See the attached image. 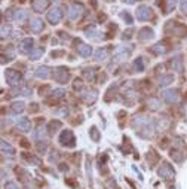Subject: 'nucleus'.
<instances>
[{
	"instance_id": "obj_12",
	"label": "nucleus",
	"mask_w": 187,
	"mask_h": 189,
	"mask_svg": "<svg viewBox=\"0 0 187 189\" xmlns=\"http://www.w3.org/2000/svg\"><path fill=\"white\" fill-rule=\"evenodd\" d=\"M45 27V23L40 19V18H33L31 21H30V30L33 31V33H40L42 30Z\"/></svg>"
},
{
	"instance_id": "obj_23",
	"label": "nucleus",
	"mask_w": 187,
	"mask_h": 189,
	"mask_svg": "<svg viewBox=\"0 0 187 189\" xmlns=\"http://www.w3.org/2000/svg\"><path fill=\"white\" fill-rule=\"evenodd\" d=\"M43 54H45V49H43V48H34L29 55H30V60H31V61H36V60H39Z\"/></svg>"
},
{
	"instance_id": "obj_31",
	"label": "nucleus",
	"mask_w": 187,
	"mask_h": 189,
	"mask_svg": "<svg viewBox=\"0 0 187 189\" xmlns=\"http://www.w3.org/2000/svg\"><path fill=\"white\" fill-rule=\"evenodd\" d=\"M147 104L152 110H159L160 109V100H158V98H150Z\"/></svg>"
},
{
	"instance_id": "obj_39",
	"label": "nucleus",
	"mask_w": 187,
	"mask_h": 189,
	"mask_svg": "<svg viewBox=\"0 0 187 189\" xmlns=\"http://www.w3.org/2000/svg\"><path fill=\"white\" fill-rule=\"evenodd\" d=\"M120 15H122L123 19H126V23H128V24H132V18H131V15L128 14V12H122Z\"/></svg>"
},
{
	"instance_id": "obj_8",
	"label": "nucleus",
	"mask_w": 187,
	"mask_h": 189,
	"mask_svg": "<svg viewBox=\"0 0 187 189\" xmlns=\"http://www.w3.org/2000/svg\"><path fill=\"white\" fill-rule=\"evenodd\" d=\"M49 3H51V0H33L31 8H33L34 12H43L48 9Z\"/></svg>"
},
{
	"instance_id": "obj_32",
	"label": "nucleus",
	"mask_w": 187,
	"mask_h": 189,
	"mask_svg": "<svg viewBox=\"0 0 187 189\" xmlns=\"http://www.w3.org/2000/svg\"><path fill=\"white\" fill-rule=\"evenodd\" d=\"M134 69L138 72V73H141L143 70H144V63H143V58L138 57L135 60V63H134Z\"/></svg>"
},
{
	"instance_id": "obj_20",
	"label": "nucleus",
	"mask_w": 187,
	"mask_h": 189,
	"mask_svg": "<svg viewBox=\"0 0 187 189\" xmlns=\"http://www.w3.org/2000/svg\"><path fill=\"white\" fill-rule=\"evenodd\" d=\"M153 125L152 124H148V125H146V127H143L141 130L138 131V134L141 136V137H144V138H148V137H152L153 136Z\"/></svg>"
},
{
	"instance_id": "obj_28",
	"label": "nucleus",
	"mask_w": 187,
	"mask_h": 189,
	"mask_svg": "<svg viewBox=\"0 0 187 189\" xmlns=\"http://www.w3.org/2000/svg\"><path fill=\"white\" fill-rule=\"evenodd\" d=\"M12 112H15V113H23L24 110H25V104L23 101H15V103H12Z\"/></svg>"
},
{
	"instance_id": "obj_45",
	"label": "nucleus",
	"mask_w": 187,
	"mask_h": 189,
	"mask_svg": "<svg viewBox=\"0 0 187 189\" xmlns=\"http://www.w3.org/2000/svg\"><path fill=\"white\" fill-rule=\"evenodd\" d=\"M60 170H61V171H67L68 167L65 165V164H61V165H60Z\"/></svg>"
},
{
	"instance_id": "obj_6",
	"label": "nucleus",
	"mask_w": 187,
	"mask_h": 189,
	"mask_svg": "<svg viewBox=\"0 0 187 189\" xmlns=\"http://www.w3.org/2000/svg\"><path fill=\"white\" fill-rule=\"evenodd\" d=\"M153 17V11L148 8V6H140L138 9H137V18L140 19V21H147L150 18Z\"/></svg>"
},
{
	"instance_id": "obj_18",
	"label": "nucleus",
	"mask_w": 187,
	"mask_h": 189,
	"mask_svg": "<svg viewBox=\"0 0 187 189\" xmlns=\"http://www.w3.org/2000/svg\"><path fill=\"white\" fill-rule=\"evenodd\" d=\"M171 67H172L174 72H178V73H183V72H184V64H183V60L180 57H177L175 60H172Z\"/></svg>"
},
{
	"instance_id": "obj_34",
	"label": "nucleus",
	"mask_w": 187,
	"mask_h": 189,
	"mask_svg": "<svg viewBox=\"0 0 187 189\" xmlns=\"http://www.w3.org/2000/svg\"><path fill=\"white\" fill-rule=\"evenodd\" d=\"M64 95H65V89L64 88H57V89L52 91V97H55V98H61Z\"/></svg>"
},
{
	"instance_id": "obj_26",
	"label": "nucleus",
	"mask_w": 187,
	"mask_h": 189,
	"mask_svg": "<svg viewBox=\"0 0 187 189\" xmlns=\"http://www.w3.org/2000/svg\"><path fill=\"white\" fill-rule=\"evenodd\" d=\"M27 17H29V12L24 11V9H18V11L13 12V19L15 21H24Z\"/></svg>"
},
{
	"instance_id": "obj_24",
	"label": "nucleus",
	"mask_w": 187,
	"mask_h": 189,
	"mask_svg": "<svg viewBox=\"0 0 187 189\" xmlns=\"http://www.w3.org/2000/svg\"><path fill=\"white\" fill-rule=\"evenodd\" d=\"M166 46L164 45V43H156V45L152 46V52L153 54H156V55H164V54H166Z\"/></svg>"
},
{
	"instance_id": "obj_35",
	"label": "nucleus",
	"mask_w": 187,
	"mask_h": 189,
	"mask_svg": "<svg viewBox=\"0 0 187 189\" xmlns=\"http://www.w3.org/2000/svg\"><path fill=\"white\" fill-rule=\"evenodd\" d=\"M9 33H11V29H9L8 25H2V29H0V36H2V39L8 37Z\"/></svg>"
},
{
	"instance_id": "obj_7",
	"label": "nucleus",
	"mask_w": 187,
	"mask_h": 189,
	"mask_svg": "<svg viewBox=\"0 0 187 189\" xmlns=\"http://www.w3.org/2000/svg\"><path fill=\"white\" fill-rule=\"evenodd\" d=\"M46 18H48V21H49V23H51L52 25L58 24L60 21H61V18H62V12H61V9H58V8H54V9H51V11L48 12Z\"/></svg>"
},
{
	"instance_id": "obj_46",
	"label": "nucleus",
	"mask_w": 187,
	"mask_h": 189,
	"mask_svg": "<svg viewBox=\"0 0 187 189\" xmlns=\"http://www.w3.org/2000/svg\"><path fill=\"white\" fill-rule=\"evenodd\" d=\"M62 54H64V52H52V57H57V55H62Z\"/></svg>"
},
{
	"instance_id": "obj_11",
	"label": "nucleus",
	"mask_w": 187,
	"mask_h": 189,
	"mask_svg": "<svg viewBox=\"0 0 187 189\" xmlns=\"http://www.w3.org/2000/svg\"><path fill=\"white\" fill-rule=\"evenodd\" d=\"M31 46H33V39H31V37H25V39L19 43V52H21V54H30V52L33 51Z\"/></svg>"
},
{
	"instance_id": "obj_5",
	"label": "nucleus",
	"mask_w": 187,
	"mask_h": 189,
	"mask_svg": "<svg viewBox=\"0 0 187 189\" xmlns=\"http://www.w3.org/2000/svg\"><path fill=\"white\" fill-rule=\"evenodd\" d=\"M54 79L57 80L58 84H65L70 79V73L65 67H57L54 70Z\"/></svg>"
},
{
	"instance_id": "obj_25",
	"label": "nucleus",
	"mask_w": 187,
	"mask_h": 189,
	"mask_svg": "<svg viewBox=\"0 0 187 189\" xmlns=\"http://www.w3.org/2000/svg\"><path fill=\"white\" fill-rule=\"evenodd\" d=\"M83 76H85L86 80H89V82H95V79H96L95 69H85V70H83Z\"/></svg>"
},
{
	"instance_id": "obj_41",
	"label": "nucleus",
	"mask_w": 187,
	"mask_h": 189,
	"mask_svg": "<svg viewBox=\"0 0 187 189\" xmlns=\"http://www.w3.org/2000/svg\"><path fill=\"white\" fill-rule=\"evenodd\" d=\"M132 33H134V30H132V29L126 30V31L123 33V36H122V37H123V39H131V37H132V36H131Z\"/></svg>"
},
{
	"instance_id": "obj_10",
	"label": "nucleus",
	"mask_w": 187,
	"mask_h": 189,
	"mask_svg": "<svg viewBox=\"0 0 187 189\" xmlns=\"http://www.w3.org/2000/svg\"><path fill=\"white\" fill-rule=\"evenodd\" d=\"M148 124H152V122H150V118H146V116H135L134 121H132V127H134V128H138V130H141L143 127L148 125Z\"/></svg>"
},
{
	"instance_id": "obj_30",
	"label": "nucleus",
	"mask_w": 187,
	"mask_h": 189,
	"mask_svg": "<svg viewBox=\"0 0 187 189\" xmlns=\"http://www.w3.org/2000/svg\"><path fill=\"white\" fill-rule=\"evenodd\" d=\"M177 6V0H166V5H165V12L164 14H169L175 9Z\"/></svg>"
},
{
	"instance_id": "obj_37",
	"label": "nucleus",
	"mask_w": 187,
	"mask_h": 189,
	"mask_svg": "<svg viewBox=\"0 0 187 189\" xmlns=\"http://www.w3.org/2000/svg\"><path fill=\"white\" fill-rule=\"evenodd\" d=\"M5 189H19V188H18V185L15 182H6Z\"/></svg>"
},
{
	"instance_id": "obj_47",
	"label": "nucleus",
	"mask_w": 187,
	"mask_h": 189,
	"mask_svg": "<svg viewBox=\"0 0 187 189\" xmlns=\"http://www.w3.org/2000/svg\"><path fill=\"white\" fill-rule=\"evenodd\" d=\"M108 2H112V0H108Z\"/></svg>"
},
{
	"instance_id": "obj_40",
	"label": "nucleus",
	"mask_w": 187,
	"mask_h": 189,
	"mask_svg": "<svg viewBox=\"0 0 187 189\" xmlns=\"http://www.w3.org/2000/svg\"><path fill=\"white\" fill-rule=\"evenodd\" d=\"M171 155H174V159L177 161V162H180V161L183 159V156H180V152H177V150H172V152H171Z\"/></svg>"
},
{
	"instance_id": "obj_9",
	"label": "nucleus",
	"mask_w": 187,
	"mask_h": 189,
	"mask_svg": "<svg viewBox=\"0 0 187 189\" xmlns=\"http://www.w3.org/2000/svg\"><path fill=\"white\" fill-rule=\"evenodd\" d=\"M162 95H164L165 101L169 104H174L178 101V91H177V89H168V91H165Z\"/></svg>"
},
{
	"instance_id": "obj_27",
	"label": "nucleus",
	"mask_w": 187,
	"mask_h": 189,
	"mask_svg": "<svg viewBox=\"0 0 187 189\" xmlns=\"http://www.w3.org/2000/svg\"><path fill=\"white\" fill-rule=\"evenodd\" d=\"M172 82H174V76L172 75H162L160 79H159V85L166 86V85H169V84H172Z\"/></svg>"
},
{
	"instance_id": "obj_44",
	"label": "nucleus",
	"mask_w": 187,
	"mask_h": 189,
	"mask_svg": "<svg viewBox=\"0 0 187 189\" xmlns=\"http://www.w3.org/2000/svg\"><path fill=\"white\" fill-rule=\"evenodd\" d=\"M31 109H30V112H37V109H39V104L37 103H31V106H30Z\"/></svg>"
},
{
	"instance_id": "obj_2",
	"label": "nucleus",
	"mask_w": 187,
	"mask_h": 189,
	"mask_svg": "<svg viewBox=\"0 0 187 189\" xmlns=\"http://www.w3.org/2000/svg\"><path fill=\"white\" fill-rule=\"evenodd\" d=\"M158 173H159V176L164 179V180H171V179L174 177V174H175V173H174V168H172L171 164H169V162H166V161L162 162V167L159 168Z\"/></svg>"
},
{
	"instance_id": "obj_36",
	"label": "nucleus",
	"mask_w": 187,
	"mask_h": 189,
	"mask_svg": "<svg viewBox=\"0 0 187 189\" xmlns=\"http://www.w3.org/2000/svg\"><path fill=\"white\" fill-rule=\"evenodd\" d=\"M36 137H37V140H40V138H45V137H46V132H45V128H43V127H39V128H37Z\"/></svg>"
},
{
	"instance_id": "obj_17",
	"label": "nucleus",
	"mask_w": 187,
	"mask_h": 189,
	"mask_svg": "<svg viewBox=\"0 0 187 189\" xmlns=\"http://www.w3.org/2000/svg\"><path fill=\"white\" fill-rule=\"evenodd\" d=\"M0 149H2V152H3V154L9 155V156L15 155V148H13V146H11V144L8 143V142H5V140H2V142H0Z\"/></svg>"
},
{
	"instance_id": "obj_38",
	"label": "nucleus",
	"mask_w": 187,
	"mask_h": 189,
	"mask_svg": "<svg viewBox=\"0 0 187 189\" xmlns=\"http://www.w3.org/2000/svg\"><path fill=\"white\" fill-rule=\"evenodd\" d=\"M180 9H181L183 14L187 15V0H181V2H180Z\"/></svg>"
},
{
	"instance_id": "obj_22",
	"label": "nucleus",
	"mask_w": 187,
	"mask_h": 189,
	"mask_svg": "<svg viewBox=\"0 0 187 189\" xmlns=\"http://www.w3.org/2000/svg\"><path fill=\"white\" fill-rule=\"evenodd\" d=\"M129 54H131V48H128L126 51L125 49H117V52L114 54V58L117 61H123V60H126V58L129 57Z\"/></svg>"
},
{
	"instance_id": "obj_15",
	"label": "nucleus",
	"mask_w": 187,
	"mask_h": 189,
	"mask_svg": "<svg viewBox=\"0 0 187 189\" xmlns=\"http://www.w3.org/2000/svg\"><path fill=\"white\" fill-rule=\"evenodd\" d=\"M77 52H79V55L82 57H91L92 55V46L91 45H86V43H79V48H77Z\"/></svg>"
},
{
	"instance_id": "obj_21",
	"label": "nucleus",
	"mask_w": 187,
	"mask_h": 189,
	"mask_svg": "<svg viewBox=\"0 0 187 189\" xmlns=\"http://www.w3.org/2000/svg\"><path fill=\"white\" fill-rule=\"evenodd\" d=\"M108 58V49H106V48H100L98 51L95 52V60L96 61H106Z\"/></svg>"
},
{
	"instance_id": "obj_3",
	"label": "nucleus",
	"mask_w": 187,
	"mask_h": 189,
	"mask_svg": "<svg viewBox=\"0 0 187 189\" xmlns=\"http://www.w3.org/2000/svg\"><path fill=\"white\" fill-rule=\"evenodd\" d=\"M5 78H6V82H8L9 85L15 86V85H18L19 80H21V73L13 69H8L5 72Z\"/></svg>"
},
{
	"instance_id": "obj_33",
	"label": "nucleus",
	"mask_w": 187,
	"mask_h": 189,
	"mask_svg": "<svg viewBox=\"0 0 187 189\" xmlns=\"http://www.w3.org/2000/svg\"><path fill=\"white\" fill-rule=\"evenodd\" d=\"M61 127H62L61 121H52L51 124H49V131H51V132H55L58 128H61Z\"/></svg>"
},
{
	"instance_id": "obj_43",
	"label": "nucleus",
	"mask_w": 187,
	"mask_h": 189,
	"mask_svg": "<svg viewBox=\"0 0 187 189\" xmlns=\"http://www.w3.org/2000/svg\"><path fill=\"white\" fill-rule=\"evenodd\" d=\"M73 88H74V89H80V88H82V80H80V79H76V80H74Z\"/></svg>"
},
{
	"instance_id": "obj_16",
	"label": "nucleus",
	"mask_w": 187,
	"mask_h": 189,
	"mask_svg": "<svg viewBox=\"0 0 187 189\" xmlns=\"http://www.w3.org/2000/svg\"><path fill=\"white\" fill-rule=\"evenodd\" d=\"M17 127L19 131L27 132V131H30V128H31V122H30V119H27V118H21V119L17 122Z\"/></svg>"
},
{
	"instance_id": "obj_13",
	"label": "nucleus",
	"mask_w": 187,
	"mask_h": 189,
	"mask_svg": "<svg viewBox=\"0 0 187 189\" xmlns=\"http://www.w3.org/2000/svg\"><path fill=\"white\" fill-rule=\"evenodd\" d=\"M96 95H98V92H96L95 89H91V91H83L82 94H80L82 100H85V103H88V104L94 103V101L96 100Z\"/></svg>"
},
{
	"instance_id": "obj_29",
	"label": "nucleus",
	"mask_w": 187,
	"mask_h": 189,
	"mask_svg": "<svg viewBox=\"0 0 187 189\" xmlns=\"http://www.w3.org/2000/svg\"><path fill=\"white\" fill-rule=\"evenodd\" d=\"M89 136L94 142H100V138H101V132L98 131V128L96 127H91V130H89Z\"/></svg>"
},
{
	"instance_id": "obj_14",
	"label": "nucleus",
	"mask_w": 187,
	"mask_h": 189,
	"mask_svg": "<svg viewBox=\"0 0 187 189\" xmlns=\"http://www.w3.org/2000/svg\"><path fill=\"white\" fill-rule=\"evenodd\" d=\"M36 76L39 79H48L51 76V69L48 66H40V67L36 69Z\"/></svg>"
},
{
	"instance_id": "obj_4",
	"label": "nucleus",
	"mask_w": 187,
	"mask_h": 189,
	"mask_svg": "<svg viewBox=\"0 0 187 189\" xmlns=\"http://www.w3.org/2000/svg\"><path fill=\"white\" fill-rule=\"evenodd\" d=\"M83 12H85V8H83L82 3H73V5L70 6L68 17H70V19H73V21H77V19L83 15Z\"/></svg>"
},
{
	"instance_id": "obj_42",
	"label": "nucleus",
	"mask_w": 187,
	"mask_h": 189,
	"mask_svg": "<svg viewBox=\"0 0 187 189\" xmlns=\"http://www.w3.org/2000/svg\"><path fill=\"white\" fill-rule=\"evenodd\" d=\"M85 33H86V36H88V37H89V36H94L95 35V27H91V29H86L85 30Z\"/></svg>"
},
{
	"instance_id": "obj_1",
	"label": "nucleus",
	"mask_w": 187,
	"mask_h": 189,
	"mask_svg": "<svg viewBox=\"0 0 187 189\" xmlns=\"http://www.w3.org/2000/svg\"><path fill=\"white\" fill-rule=\"evenodd\" d=\"M60 143L65 148H74L76 144V138H74V134L71 130H64V131L60 134Z\"/></svg>"
},
{
	"instance_id": "obj_19",
	"label": "nucleus",
	"mask_w": 187,
	"mask_h": 189,
	"mask_svg": "<svg viewBox=\"0 0 187 189\" xmlns=\"http://www.w3.org/2000/svg\"><path fill=\"white\" fill-rule=\"evenodd\" d=\"M138 36H140V40H141V42H146V40L152 39L154 36V33H153V30H150V29H141L138 31Z\"/></svg>"
}]
</instances>
